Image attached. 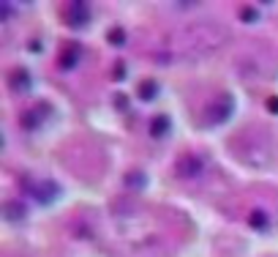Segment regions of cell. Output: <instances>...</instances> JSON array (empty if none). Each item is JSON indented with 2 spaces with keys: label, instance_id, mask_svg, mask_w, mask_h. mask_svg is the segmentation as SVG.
<instances>
[{
  "label": "cell",
  "instance_id": "6da1fadb",
  "mask_svg": "<svg viewBox=\"0 0 278 257\" xmlns=\"http://www.w3.org/2000/svg\"><path fill=\"white\" fill-rule=\"evenodd\" d=\"M202 170H205V161H202V156H196V153H183V156L175 161V175L183 181L199 178Z\"/></svg>",
  "mask_w": 278,
  "mask_h": 257
},
{
  "label": "cell",
  "instance_id": "7a4b0ae2",
  "mask_svg": "<svg viewBox=\"0 0 278 257\" xmlns=\"http://www.w3.org/2000/svg\"><path fill=\"white\" fill-rule=\"evenodd\" d=\"M63 22L74 30L85 28V25L90 22V6L87 3H69L63 9Z\"/></svg>",
  "mask_w": 278,
  "mask_h": 257
},
{
  "label": "cell",
  "instance_id": "3957f363",
  "mask_svg": "<svg viewBox=\"0 0 278 257\" xmlns=\"http://www.w3.org/2000/svg\"><path fill=\"white\" fill-rule=\"evenodd\" d=\"M25 189H28V194L36 202H41V205H49V202L60 194V189L52 184V181H28Z\"/></svg>",
  "mask_w": 278,
  "mask_h": 257
},
{
  "label": "cell",
  "instance_id": "277c9868",
  "mask_svg": "<svg viewBox=\"0 0 278 257\" xmlns=\"http://www.w3.org/2000/svg\"><path fill=\"white\" fill-rule=\"evenodd\" d=\"M232 110H235V104H232V96H218L213 101V104L207 107V118H210V123H224V120L232 115Z\"/></svg>",
  "mask_w": 278,
  "mask_h": 257
},
{
  "label": "cell",
  "instance_id": "5b68a950",
  "mask_svg": "<svg viewBox=\"0 0 278 257\" xmlns=\"http://www.w3.org/2000/svg\"><path fill=\"white\" fill-rule=\"evenodd\" d=\"M9 85H11V91H14V93H28L30 91L28 71H14V74H11V79H9Z\"/></svg>",
  "mask_w": 278,
  "mask_h": 257
},
{
  "label": "cell",
  "instance_id": "8992f818",
  "mask_svg": "<svg viewBox=\"0 0 278 257\" xmlns=\"http://www.w3.org/2000/svg\"><path fill=\"white\" fill-rule=\"evenodd\" d=\"M44 112H46L44 104H38V107H33V110H28V112L22 115V126H25V128H36V126L44 120V118H41Z\"/></svg>",
  "mask_w": 278,
  "mask_h": 257
},
{
  "label": "cell",
  "instance_id": "52a82bcc",
  "mask_svg": "<svg viewBox=\"0 0 278 257\" xmlns=\"http://www.w3.org/2000/svg\"><path fill=\"white\" fill-rule=\"evenodd\" d=\"M166 132H169V118L166 115H155L153 123H150V137L161 140V137H166Z\"/></svg>",
  "mask_w": 278,
  "mask_h": 257
},
{
  "label": "cell",
  "instance_id": "ba28073f",
  "mask_svg": "<svg viewBox=\"0 0 278 257\" xmlns=\"http://www.w3.org/2000/svg\"><path fill=\"white\" fill-rule=\"evenodd\" d=\"M137 93H139L142 101H150V99L158 96V82H155V79H142V85H139Z\"/></svg>",
  "mask_w": 278,
  "mask_h": 257
},
{
  "label": "cell",
  "instance_id": "9c48e42d",
  "mask_svg": "<svg viewBox=\"0 0 278 257\" xmlns=\"http://www.w3.org/2000/svg\"><path fill=\"white\" fill-rule=\"evenodd\" d=\"M248 225L254 227V230H267L270 219H267V213H264L262 208H254V211L248 213Z\"/></svg>",
  "mask_w": 278,
  "mask_h": 257
},
{
  "label": "cell",
  "instance_id": "30bf717a",
  "mask_svg": "<svg viewBox=\"0 0 278 257\" xmlns=\"http://www.w3.org/2000/svg\"><path fill=\"white\" fill-rule=\"evenodd\" d=\"M77 60H79V50H77V47H71V50L63 52V58H60V66H63L66 71H71L74 66H77Z\"/></svg>",
  "mask_w": 278,
  "mask_h": 257
},
{
  "label": "cell",
  "instance_id": "8fae6325",
  "mask_svg": "<svg viewBox=\"0 0 278 257\" xmlns=\"http://www.w3.org/2000/svg\"><path fill=\"white\" fill-rule=\"evenodd\" d=\"M6 219H22L25 216V205L22 202H6Z\"/></svg>",
  "mask_w": 278,
  "mask_h": 257
},
{
  "label": "cell",
  "instance_id": "7c38bea8",
  "mask_svg": "<svg viewBox=\"0 0 278 257\" xmlns=\"http://www.w3.org/2000/svg\"><path fill=\"white\" fill-rule=\"evenodd\" d=\"M126 186H134V189H142V186H145V175H142L139 170H134V173H128V175H126Z\"/></svg>",
  "mask_w": 278,
  "mask_h": 257
},
{
  "label": "cell",
  "instance_id": "4fadbf2b",
  "mask_svg": "<svg viewBox=\"0 0 278 257\" xmlns=\"http://www.w3.org/2000/svg\"><path fill=\"white\" fill-rule=\"evenodd\" d=\"M106 38H109V44L120 47V44L126 41V33H123V28H115V30H109V33H106Z\"/></svg>",
  "mask_w": 278,
  "mask_h": 257
},
{
  "label": "cell",
  "instance_id": "5bb4252c",
  "mask_svg": "<svg viewBox=\"0 0 278 257\" xmlns=\"http://www.w3.org/2000/svg\"><path fill=\"white\" fill-rule=\"evenodd\" d=\"M256 17H259V14H256V9H254V6H246V9L240 11V19H246V22H254Z\"/></svg>",
  "mask_w": 278,
  "mask_h": 257
},
{
  "label": "cell",
  "instance_id": "9a60e30c",
  "mask_svg": "<svg viewBox=\"0 0 278 257\" xmlns=\"http://www.w3.org/2000/svg\"><path fill=\"white\" fill-rule=\"evenodd\" d=\"M112 77H115V79H118V82H120V79L126 77V66H123V63H118V66H115V74H112Z\"/></svg>",
  "mask_w": 278,
  "mask_h": 257
},
{
  "label": "cell",
  "instance_id": "2e32d148",
  "mask_svg": "<svg viewBox=\"0 0 278 257\" xmlns=\"http://www.w3.org/2000/svg\"><path fill=\"white\" fill-rule=\"evenodd\" d=\"M267 110L273 112V115H278V96H270L267 99Z\"/></svg>",
  "mask_w": 278,
  "mask_h": 257
}]
</instances>
